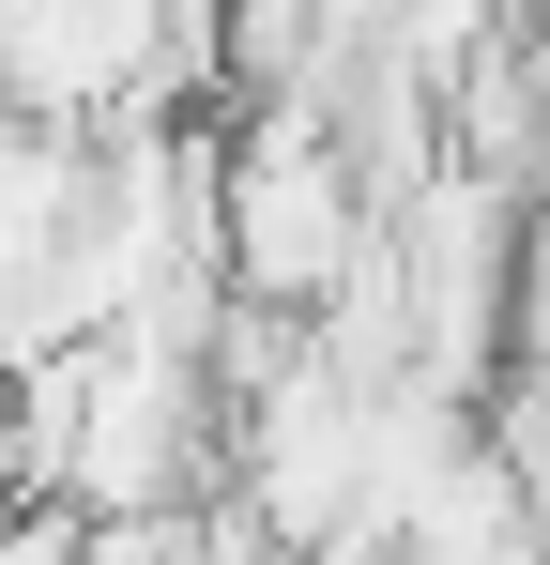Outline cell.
<instances>
[{
    "mask_svg": "<svg viewBox=\"0 0 550 565\" xmlns=\"http://www.w3.org/2000/svg\"><path fill=\"white\" fill-rule=\"evenodd\" d=\"M214 245H230V290L275 306V321H306V306L382 245L367 169L337 153L321 107H261V122L230 138V169H214Z\"/></svg>",
    "mask_w": 550,
    "mask_h": 565,
    "instance_id": "6da1fadb",
    "label": "cell"
},
{
    "mask_svg": "<svg viewBox=\"0 0 550 565\" xmlns=\"http://www.w3.org/2000/svg\"><path fill=\"white\" fill-rule=\"evenodd\" d=\"M183 77L169 0H0V107L31 122H138Z\"/></svg>",
    "mask_w": 550,
    "mask_h": 565,
    "instance_id": "7a4b0ae2",
    "label": "cell"
}]
</instances>
